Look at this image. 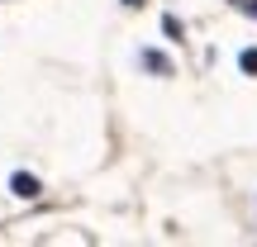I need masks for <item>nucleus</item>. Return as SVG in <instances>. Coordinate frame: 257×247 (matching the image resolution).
Here are the masks:
<instances>
[{
    "label": "nucleus",
    "mask_w": 257,
    "mask_h": 247,
    "mask_svg": "<svg viewBox=\"0 0 257 247\" xmlns=\"http://www.w3.org/2000/svg\"><path fill=\"white\" fill-rule=\"evenodd\" d=\"M10 190H15L19 200H38V190H43V185H38V176H29V171H15V176H10Z\"/></svg>",
    "instance_id": "f257e3e1"
},
{
    "label": "nucleus",
    "mask_w": 257,
    "mask_h": 247,
    "mask_svg": "<svg viewBox=\"0 0 257 247\" xmlns=\"http://www.w3.org/2000/svg\"><path fill=\"white\" fill-rule=\"evenodd\" d=\"M143 67H148V72H157V76H172V57L153 53V48H148V53H143Z\"/></svg>",
    "instance_id": "f03ea898"
},
{
    "label": "nucleus",
    "mask_w": 257,
    "mask_h": 247,
    "mask_svg": "<svg viewBox=\"0 0 257 247\" xmlns=\"http://www.w3.org/2000/svg\"><path fill=\"white\" fill-rule=\"evenodd\" d=\"M238 67L248 76H257V48H243V53H238Z\"/></svg>",
    "instance_id": "7ed1b4c3"
},
{
    "label": "nucleus",
    "mask_w": 257,
    "mask_h": 247,
    "mask_svg": "<svg viewBox=\"0 0 257 247\" xmlns=\"http://www.w3.org/2000/svg\"><path fill=\"white\" fill-rule=\"evenodd\" d=\"M162 29H167L172 38H181V19H176V15H167V19H162Z\"/></svg>",
    "instance_id": "20e7f679"
},
{
    "label": "nucleus",
    "mask_w": 257,
    "mask_h": 247,
    "mask_svg": "<svg viewBox=\"0 0 257 247\" xmlns=\"http://www.w3.org/2000/svg\"><path fill=\"white\" fill-rule=\"evenodd\" d=\"M238 10H248V15L257 19V0H238Z\"/></svg>",
    "instance_id": "39448f33"
},
{
    "label": "nucleus",
    "mask_w": 257,
    "mask_h": 247,
    "mask_svg": "<svg viewBox=\"0 0 257 247\" xmlns=\"http://www.w3.org/2000/svg\"><path fill=\"white\" fill-rule=\"evenodd\" d=\"M124 5H143V0H124Z\"/></svg>",
    "instance_id": "423d86ee"
}]
</instances>
